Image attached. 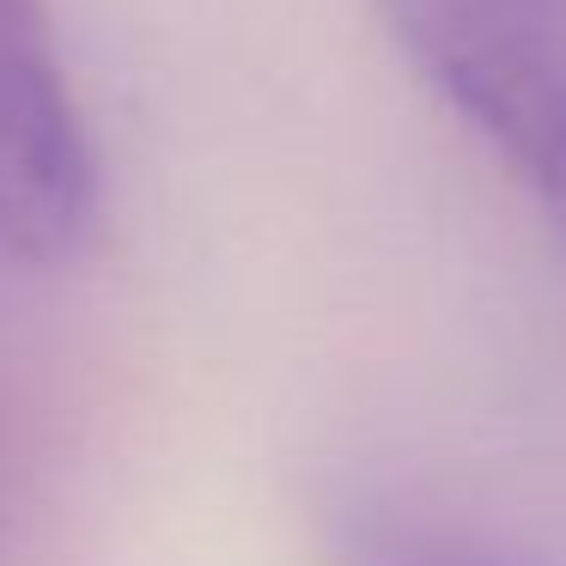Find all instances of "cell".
<instances>
[{"label": "cell", "mask_w": 566, "mask_h": 566, "mask_svg": "<svg viewBox=\"0 0 566 566\" xmlns=\"http://www.w3.org/2000/svg\"><path fill=\"white\" fill-rule=\"evenodd\" d=\"M542 7H548V13H560V19H566V0H542Z\"/></svg>", "instance_id": "277c9868"}, {"label": "cell", "mask_w": 566, "mask_h": 566, "mask_svg": "<svg viewBox=\"0 0 566 566\" xmlns=\"http://www.w3.org/2000/svg\"><path fill=\"white\" fill-rule=\"evenodd\" d=\"M329 566H542L512 536L415 493H347L329 517Z\"/></svg>", "instance_id": "3957f363"}, {"label": "cell", "mask_w": 566, "mask_h": 566, "mask_svg": "<svg viewBox=\"0 0 566 566\" xmlns=\"http://www.w3.org/2000/svg\"><path fill=\"white\" fill-rule=\"evenodd\" d=\"M378 13L566 244V19L542 0H378Z\"/></svg>", "instance_id": "6da1fadb"}, {"label": "cell", "mask_w": 566, "mask_h": 566, "mask_svg": "<svg viewBox=\"0 0 566 566\" xmlns=\"http://www.w3.org/2000/svg\"><path fill=\"white\" fill-rule=\"evenodd\" d=\"M98 220V153L50 0H0V256L55 269Z\"/></svg>", "instance_id": "7a4b0ae2"}]
</instances>
